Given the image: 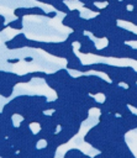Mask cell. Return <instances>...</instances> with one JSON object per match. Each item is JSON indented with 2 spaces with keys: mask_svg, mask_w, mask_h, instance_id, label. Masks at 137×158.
<instances>
[{
  "mask_svg": "<svg viewBox=\"0 0 137 158\" xmlns=\"http://www.w3.org/2000/svg\"><path fill=\"white\" fill-rule=\"evenodd\" d=\"M14 15L16 17H23V16H28V15L47 16V12L38 6H33V7H17L14 10Z\"/></svg>",
  "mask_w": 137,
  "mask_h": 158,
  "instance_id": "1",
  "label": "cell"
},
{
  "mask_svg": "<svg viewBox=\"0 0 137 158\" xmlns=\"http://www.w3.org/2000/svg\"><path fill=\"white\" fill-rule=\"evenodd\" d=\"M27 38L23 33H19L16 35L12 40L10 41H6L5 42V46L9 48V49H16V48H22V47H26L27 46Z\"/></svg>",
  "mask_w": 137,
  "mask_h": 158,
  "instance_id": "2",
  "label": "cell"
},
{
  "mask_svg": "<svg viewBox=\"0 0 137 158\" xmlns=\"http://www.w3.org/2000/svg\"><path fill=\"white\" fill-rule=\"evenodd\" d=\"M7 27L14 28V30H22V27H23V25H22V17H17L16 20L10 21L7 23Z\"/></svg>",
  "mask_w": 137,
  "mask_h": 158,
  "instance_id": "3",
  "label": "cell"
},
{
  "mask_svg": "<svg viewBox=\"0 0 137 158\" xmlns=\"http://www.w3.org/2000/svg\"><path fill=\"white\" fill-rule=\"evenodd\" d=\"M56 15H57V12H56V11H52V12H47V17H51V19L56 17Z\"/></svg>",
  "mask_w": 137,
  "mask_h": 158,
  "instance_id": "4",
  "label": "cell"
},
{
  "mask_svg": "<svg viewBox=\"0 0 137 158\" xmlns=\"http://www.w3.org/2000/svg\"><path fill=\"white\" fill-rule=\"evenodd\" d=\"M7 62H9V63H17L19 59H7Z\"/></svg>",
  "mask_w": 137,
  "mask_h": 158,
  "instance_id": "5",
  "label": "cell"
},
{
  "mask_svg": "<svg viewBox=\"0 0 137 158\" xmlns=\"http://www.w3.org/2000/svg\"><path fill=\"white\" fill-rule=\"evenodd\" d=\"M25 60H26V62H32V57H26Z\"/></svg>",
  "mask_w": 137,
  "mask_h": 158,
  "instance_id": "6",
  "label": "cell"
}]
</instances>
